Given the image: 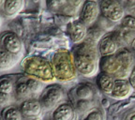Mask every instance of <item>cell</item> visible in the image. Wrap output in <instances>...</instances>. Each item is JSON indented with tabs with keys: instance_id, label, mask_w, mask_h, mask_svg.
I'll use <instances>...</instances> for the list:
<instances>
[{
	"instance_id": "obj_20",
	"label": "cell",
	"mask_w": 135,
	"mask_h": 120,
	"mask_svg": "<svg viewBox=\"0 0 135 120\" xmlns=\"http://www.w3.org/2000/svg\"><path fill=\"white\" fill-rule=\"evenodd\" d=\"M22 55H16L8 53L4 50H0V70L6 71L14 68L21 60Z\"/></svg>"
},
{
	"instance_id": "obj_1",
	"label": "cell",
	"mask_w": 135,
	"mask_h": 120,
	"mask_svg": "<svg viewBox=\"0 0 135 120\" xmlns=\"http://www.w3.org/2000/svg\"><path fill=\"white\" fill-rule=\"evenodd\" d=\"M74 63L77 71L85 78H91L99 73L100 55L98 44L84 40L82 43L76 44L72 50Z\"/></svg>"
},
{
	"instance_id": "obj_10",
	"label": "cell",
	"mask_w": 135,
	"mask_h": 120,
	"mask_svg": "<svg viewBox=\"0 0 135 120\" xmlns=\"http://www.w3.org/2000/svg\"><path fill=\"white\" fill-rule=\"evenodd\" d=\"M1 49L13 55H22L23 52V43L17 34L6 31L1 34Z\"/></svg>"
},
{
	"instance_id": "obj_19",
	"label": "cell",
	"mask_w": 135,
	"mask_h": 120,
	"mask_svg": "<svg viewBox=\"0 0 135 120\" xmlns=\"http://www.w3.org/2000/svg\"><path fill=\"white\" fill-rule=\"evenodd\" d=\"M13 98L16 99V100H21V102L27 99H31V95L26 84V75L21 76L15 81Z\"/></svg>"
},
{
	"instance_id": "obj_27",
	"label": "cell",
	"mask_w": 135,
	"mask_h": 120,
	"mask_svg": "<svg viewBox=\"0 0 135 120\" xmlns=\"http://www.w3.org/2000/svg\"><path fill=\"white\" fill-rule=\"evenodd\" d=\"M11 98H13V95H8V94H4V93H0V104L3 108L9 106Z\"/></svg>"
},
{
	"instance_id": "obj_14",
	"label": "cell",
	"mask_w": 135,
	"mask_h": 120,
	"mask_svg": "<svg viewBox=\"0 0 135 120\" xmlns=\"http://www.w3.org/2000/svg\"><path fill=\"white\" fill-rule=\"evenodd\" d=\"M133 91L134 89L131 87L129 79H116L114 89L110 97L114 99L122 100L128 99L132 94Z\"/></svg>"
},
{
	"instance_id": "obj_17",
	"label": "cell",
	"mask_w": 135,
	"mask_h": 120,
	"mask_svg": "<svg viewBox=\"0 0 135 120\" xmlns=\"http://www.w3.org/2000/svg\"><path fill=\"white\" fill-rule=\"evenodd\" d=\"M112 34L121 49L131 46V42L135 39V31L123 27L120 25L112 32Z\"/></svg>"
},
{
	"instance_id": "obj_8",
	"label": "cell",
	"mask_w": 135,
	"mask_h": 120,
	"mask_svg": "<svg viewBox=\"0 0 135 120\" xmlns=\"http://www.w3.org/2000/svg\"><path fill=\"white\" fill-rule=\"evenodd\" d=\"M99 8H100V16L114 23H120L126 15L121 1L101 0L99 1Z\"/></svg>"
},
{
	"instance_id": "obj_15",
	"label": "cell",
	"mask_w": 135,
	"mask_h": 120,
	"mask_svg": "<svg viewBox=\"0 0 135 120\" xmlns=\"http://www.w3.org/2000/svg\"><path fill=\"white\" fill-rule=\"evenodd\" d=\"M25 6L23 0H1L0 11L6 18H13L19 14Z\"/></svg>"
},
{
	"instance_id": "obj_22",
	"label": "cell",
	"mask_w": 135,
	"mask_h": 120,
	"mask_svg": "<svg viewBox=\"0 0 135 120\" xmlns=\"http://www.w3.org/2000/svg\"><path fill=\"white\" fill-rule=\"evenodd\" d=\"M26 84H27L31 98L38 99L40 94L42 93V91L44 90L45 84L37 80V79L33 78V77H29V76H26Z\"/></svg>"
},
{
	"instance_id": "obj_30",
	"label": "cell",
	"mask_w": 135,
	"mask_h": 120,
	"mask_svg": "<svg viewBox=\"0 0 135 120\" xmlns=\"http://www.w3.org/2000/svg\"><path fill=\"white\" fill-rule=\"evenodd\" d=\"M129 50H131V52L135 55V39L133 40V41L131 42V46H129Z\"/></svg>"
},
{
	"instance_id": "obj_4",
	"label": "cell",
	"mask_w": 135,
	"mask_h": 120,
	"mask_svg": "<svg viewBox=\"0 0 135 120\" xmlns=\"http://www.w3.org/2000/svg\"><path fill=\"white\" fill-rule=\"evenodd\" d=\"M21 69L26 76L33 77L43 84H51L56 81L51 62L42 56L25 57L21 62Z\"/></svg>"
},
{
	"instance_id": "obj_23",
	"label": "cell",
	"mask_w": 135,
	"mask_h": 120,
	"mask_svg": "<svg viewBox=\"0 0 135 120\" xmlns=\"http://www.w3.org/2000/svg\"><path fill=\"white\" fill-rule=\"evenodd\" d=\"M15 87V83L11 77L2 76L0 79V93L13 95Z\"/></svg>"
},
{
	"instance_id": "obj_25",
	"label": "cell",
	"mask_w": 135,
	"mask_h": 120,
	"mask_svg": "<svg viewBox=\"0 0 135 120\" xmlns=\"http://www.w3.org/2000/svg\"><path fill=\"white\" fill-rule=\"evenodd\" d=\"M119 25L125 28L135 31V17L129 16V15H125V17L122 19V21L120 22Z\"/></svg>"
},
{
	"instance_id": "obj_18",
	"label": "cell",
	"mask_w": 135,
	"mask_h": 120,
	"mask_svg": "<svg viewBox=\"0 0 135 120\" xmlns=\"http://www.w3.org/2000/svg\"><path fill=\"white\" fill-rule=\"evenodd\" d=\"M116 79L113 77L112 75H110L105 72H100L97 75V79H96V84L97 87L99 90L102 93L106 94V95L110 96L112 93L113 89H114V84H115Z\"/></svg>"
},
{
	"instance_id": "obj_24",
	"label": "cell",
	"mask_w": 135,
	"mask_h": 120,
	"mask_svg": "<svg viewBox=\"0 0 135 120\" xmlns=\"http://www.w3.org/2000/svg\"><path fill=\"white\" fill-rule=\"evenodd\" d=\"M81 120H105V117L102 110H100L99 108L93 107L92 109L84 113Z\"/></svg>"
},
{
	"instance_id": "obj_2",
	"label": "cell",
	"mask_w": 135,
	"mask_h": 120,
	"mask_svg": "<svg viewBox=\"0 0 135 120\" xmlns=\"http://www.w3.org/2000/svg\"><path fill=\"white\" fill-rule=\"evenodd\" d=\"M135 66V55L128 48H122L114 55L101 57L99 71L115 79H129Z\"/></svg>"
},
{
	"instance_id": "obj_13",
	"label": "cell",
	"mask_w": 135,
	"mask_h": 120,
	"mask_svg": "<svg viewBox=\"0 0 135 120\" xmlns=\"http://www.w3.org/2000/svg\"><path fill=\"white\" fill-rule=\"evenodd\" d=\"M98 49L100 57L109 56V55H114L120 50V47L116 42L115 39L113 36L112 32L105 34L98 43Z\"/></svg>"
},
{
	"instance_id": "obj_16",
	"label": "cell",
	"mask_w": 135,
	"mask_h": 120,
	"mask_svg": "<svg viewBox=\"0 0 135 120\" xmlns=\"http://www.w3.org/2000/svg\"><path fill=\"white\" fill-rule=\"evenodd\" d=\"M53 120H76L77 119V111L69 102H63L59 104L52 112Z\"/></svg>"
},
{
	"instance_id": "obj_26",
	"label": "cell",
	"mask_w": 135,
	"mask_h": 120,
	"mask_svg": "<svg viewBox=\"0 0 135 120\" xmlns=\"http://www.w3.org/2000/svg\"><path fill=\"white\" fill-rule=\"evenodd\" d=\"M124 7L126 15L135 17V0H128V1H121Z\"/></svg>"
},
{
	"instance_id": "obj_21",
	"label": "cell",
	"mask_w": 135,
	"mask_h": 120,
	"mask_svg": "<svg viewBox=\"0 0 135 120\" xmlns=\"http://www.w3.org/2000/svg\"><path fill=\"white\" fill-rule=\"evenodd\" d=\"M2 120H25V117L22 114L19 107L9 105L3 108L1 112Z\"/></svg>"
},
{
	"instance_id": "obj_12",
	"label": "cell",
	"mask_w": 135,
	"mask_h": 120,
	"mask_svg": "<svg viewBox=\"0 0 135 120\" xmlns=\"http://www.w3.org/2000/svg\"><path fill=\"white\" fill-rule=\"evenodd\" d=\"M66 32L74 44H79L84 41L86 39L88 27L84 25L79 19H77L68 23Z\"/></svg>"
},
{
	"instance_id": "obj_11",
	"label": "cell",
	"mask_w": 135,
	"mask_h": 120,
	"mask_svg": "<svg viewBox=\"0 0 135 120\" xmlns=\"http://www.w3.org/2000/svg\"><path fill=\"white\" fill-rule=\"evenodd\" d=\"M19 108L25 119H40L42 113L44 112L40 99H35V98H31V99H27L22 101Z\"/></svg>"
},
{
	"instance_id": "obj_7",
	"label": "cell",
	"mask_w": 135,
	"mask_h": 120,
	"mask_svg": "<svg viewBox=\"0 0 135 120\" xmlns=\"http://www.w3.org/2000/svg\"><path fill=\"white\" fill-rule=\"evenodd\" d=\"M84 1L81 0H51L46 6L50 11L63 16H79Z\"/></svg>"
},
{
	"instance_id": "obj_28",
	"label": "cell",
	"mask_w": 135,
	"mask_h": 120,
	"mask_svg": "<svg viewBox=\"0 0 135 120\" xmlns=\"http://www.w3.org/2000/svg\"><path fill=\"white\" fill-rule=\"evenodd\" d=\"M129 83H131V87H133V89H134V91H135V66L129 77Z\"/></svg>"
},
{
	"instance_id": "obj_3",
	"label": "cell",
	"mask_w": 135,
	"mask_h": 120,
	"mask_svg": "<svg viewBox=\"0 0 135 120\" xmlns=\"http://www.w3.org/2000/svg\"><path fill=\"white\" fill-rule=\"evenodd\" d=\"M55 80L63 84L70 83L77 78L76 69L72 52L68 49L60 48L54 53L51 60Z\"/></svg>"
},
{
	"instance_id": "obj_9",
	"label": "cell",
	"mask_w": 135,
	"mask_h": 120,
	"mask_svg": "<svg viewBox=\"0 0 135 120\" xmlns=\"http://www.w3.org/2000/svg\"><path fill=\"white\" fill-rule=\"evenodd\" d=\"M99 17H100L99 2L94 0L84 1L79 14V20L89 28L99 20Z\"/></svg>"
},
{
	"instance_id": "obj_6",
	"label": "cell",
	"mask_w": 135,
	"mask_h": 120,
	"mask_svg": "<svg viewBox=\"0 0 135 120\" xmlns=\"http://www.w3.org/2000/svg\"><path fill=\"white\" fill-rule=\"evenodd\" d=\"M70 97L73 99L75 105L74 108L77 112H81L83 109V105L85 106L86 110L92 109L90 107L93 99L96 97V89L92 84L87 83H80L70 90Z\"/></svg>"
},
{
	"instance_id": "obj_29",
	"label": "cell",
	"mask_w": 135,
	"mask_h": 120,
	"mask_svg": "<svg viewBox=\"0 0 135 120\" xmlns=\"http://www.w3.org/2000/svg\"><path fill=\"white\" fill-rule=\"evenodd\" d=\"M125 120H135V111H132V112L129 113L126 116V119Z\"/></svg>"
},
{
	"instance_id": "obj_31",
	"label": "cell",
	"mask_w": 135,
	"mask_h": 120,
	"mask_svg": "<svg viewBox=\"0 0 135 120\" xmlns=\"http://www.w3.org/2000/svg\"><path fill=\"white\" fill-rule=\"evenodd\" d=\"M36 120H41V119H36Z\"/></svg>"
},
{
	"instance_id": "obj_5",
	"label": "cell",
	"mask_w": 135,
	"mask_h": 120,
	"mask_svg": "<svg viewBox=\"0 0 135 120\" xmlns=\"http://www.w3.org/2000/svg\"><path fill=\"white\" fill-rule=\"evenodd\" d=\"M66 91L63 87L58 84H51L45 87L44 90L40 94V103L44 112H49L55 109L59 104L65 102Z\"/></svg>"
}]
</instances>
